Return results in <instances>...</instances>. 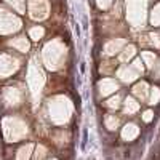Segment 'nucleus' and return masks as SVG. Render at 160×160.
Masks as SVG:
<instances>
[{
  "label": "nucleus",
  "mask_w": 160,
  "mask_h": 160,
  "mask_svg": "<svg viewBox=\"0 0 160 160\" xmlns=\"http://www.w3.org/2000/svg\"><path fill=\"white\" fill-rule=\"evenodd\" d=\"M119 101H120V96H115V98L107 101V106L109 107H119Z\"/></svg>",
  "instance_id": "nucleus-7"
},
{
  "label": "nucleus",
  "mask_w": 160,
  "mask_h": 160,
  "mask_svg": "<svg viewBox=\"0 0 160 160\" xmlns=\"http://www.w3.org/2000/svg\"><path fill=\"white\" fill-rule=\"evenodd\" d=\"M138 103H135V99H131V98H128L127 103H125V112H128V114H133V112L138 111Z\"/></svg>",
  "instance_id": "nucleus-4"
},
{
  "label": "nucleus",
  "mask_w": 160,
  "mask_h": 160,
  "mask_svg": "<svg viewBox=\"0 0 160 160\" xmlns=\"http://www.w3.org/2000/svg\"><path fill=\"white\" fill-rule=\"evenodd\" d=\"M99 88H101V93L103 95H109L111 91H114V90H117V83L115 82H112V80H103L99 83Z\"/></svg>",
  "instance_id": "nucleus-1"
},
{
  "label": "nucleus",
  "mask_w": 160,
  "mask_h": 160,
  "mask_svg": "<svg viewBox=\"0 0 160 160\" xmlns=\"http://www.w3.org/2000/svg\"><path fill=\"white\" fill-rule=\"evenodd\" d=\"M159 101V91H157V88H154V93H152V103L151 104H155Z\"/></svg>",
  "instance_id": "nucleus-8"
},
{
  "label": "nucleus",
  "mask_w": 160,
  "mask_h": 160,
  "mask_svg": "<svg viewBox=\"0 0 160 160\" xmlns=\"http://www.w3.org/2000/svg\"><path fill=\"white\" fill-rule=\"evenodd\" d=\"M138 135V128H136V125H127L123 130V133H122V136H123L125 139H133L135 136Z\"/></svg>",
  "instance_id": "nucleus-2"
},
{
  "label": "nucleus",
  "mask_w": 160,
  "mask_h": 160,
  "mask_svg": "<svg viewBox=\"0 0 160 160\" xmlns=\"http://www.w3.org/2000/svg\"><path fill=\"white\" fill-rule=\"evenodd\" d=\"M151 119H152V112H151V111H147L146 114H144V120H146V122H149Z\"/></svg>",
  "instance_id": "nucleus-9"
},
{
  "label": "nucleus",
  "mask_w": 160,
  "mask_h": 160,
  "mask_svg": "<svg viewBox=\"0 0 160 160\" xmlns=\"http://www.w3.org/2000/svg\"><path fill=\"white\" fill-rule=\"evenodd\" d=\"M146 88H147V85L144 83V82H141V83H138L135 87V90H133V91H135V95L139 96V98L146 99V95H147V93H146Z\"/></svg>",
  "instance_id": "nucleus-3"
},
{
  "label": "nucleus",
  "mask_w": 160,
  "mask_h": 160,
  "mask_svg": "<svg viewBox=\"0 0 160 160\" xmlns=\"http://www.w3.org/2000/svg\"><path fill=\"white\" fill-rule=\"evenodd\" d=\"M133 53H135V48H133V47H128L127 50H125L123 56H122L120 59H122V61H127L128 58H131V56H133Z\"/></svg>",
  "instance_id": "nucleus-5"
},
{
  "label": "nucleus",
  "mask_w": 160,
  "mask_h": 160,
  "mask_svg": "<svg viewBox=\"0 0 160 160\" xmlns=\"http://www.w3.org/2000/svg\"><path fill=\"white\" fill-rule=\"evenodd\" d=\"M106 122H107V128H109V130H114V128L117 127V123H119V120H117V119H112V117H107V119H106Z\"/></svg>",
  "instance_id": "nucleus-6"
}]
</instances>
